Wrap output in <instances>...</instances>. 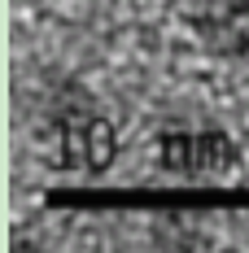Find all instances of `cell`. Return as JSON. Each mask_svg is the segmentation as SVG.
Instances as JSON below:
<instances>
[{
  "instance_id": "obj_3",
  "label": "cell",
  "mask_w": 249,
  "mask_h": 253,
  "mask_svg": "<svg viewBox=\"0 0 249 253\" xmlns=\"http://www.w3.org/2000/svg\"><path fill=\"white\" fill-rule=\"evenodd\" d=\"M193 26L205 48L219 57H245L249 52V0H197Z\"/></svg>"
},
{
  "instance_id": "obj_1",
  "label": "cell",
  "mask_w": 249,
  "mask_h": 253,
  "mask_svg": "<svg viewBox=\"0 0 249 253\" xmlns=\"http://www.w3.org/2000/svg\"><path fill=\"white\" fill-rule=\"evenodd\" d=\"M49 118H52V126H57V153H61V166L97 175V170H105V166L114 162V153H118L114 126H109V118H105L79 87L52 92Z\"/></svg>"
},
{
  "instance_id": "obj_2",
  "label": "cell",
  "mask_w": 249,
  "mask_h": 253,
  "mask_svg": "<svg viewBox=\"0 0 249 253\" xmlns=\"http://www.w3.org/2000/svg\"><path fill=\"white\" fill-rule=\"evenodd\" d=\"M157 157L171 175L205 179L232 170L241 162V144L219 126H166L157 135Z\"/></svg>"
}]
</instances>
